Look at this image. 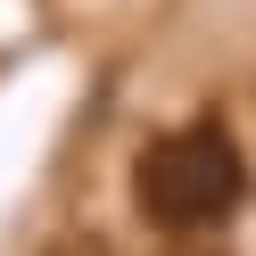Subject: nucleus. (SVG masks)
I'll list each match as a JSON object with an SVG mask.
<instances>
[{"instance_id":"f257e3e1","label":"nucleus","mask_w":256,"mask_h":256,"mask_svg":"<svg viewBox=\"0 0 256 256\" xmlns=\"http://www.w3.org/2000/svg\"><path fill=\"white\" fill-rule=\"evenodd\" d=\"M248 190V157L223 124H182V132L149 140L132 166V198L149 223L166 232H198V223H223Z\"/></svg>"}]
</instances>
